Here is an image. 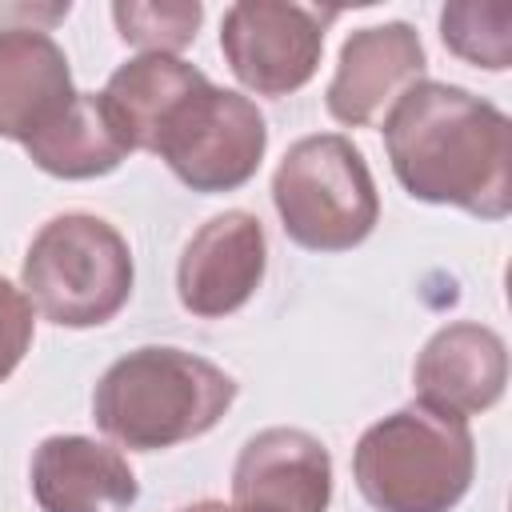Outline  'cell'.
<instances>
[{
	"label": "cell",
	"mask_w": 512,
	"mask_h": 512,
	"mask_svg": "<svg viewBox=\"0 0 512 512\" xmlns=\"http://www.w3.org/2000/svg\"><path fill=\"white\" fill-rule=\"evenodd\" d=\"M384 148L400 188L480 220L512 212V120L484 96L416 80L384 112Z\"/></svg>",
	"instance_id": "cell-1"
},
{
	"label": "cell",
	"mask_w": 512,
	"mask_h": 512,
	"mask_svg": "<svg viewBox=\"0 0 512 512\" xmlns=\"http://www.w3.org/2000/svg\"><path fill=\"white\" fill-rule=\"evenodd\" d=\"M236 400V380L184 348L144 344L100 376L92 392L96 428L128 452H160L212 432Z\"/></svg>",
	"instance_id": "cell-2"
},
{
	"label": "cell",
	"mask_w": 512,
	"mask_h": 512,
	"mask_svg": "<svg viewBox=\"0 0 512 512\" xmlns=\"http://www.w3.org/2000/svg\"><path fill=\"white\" fill-rule=\"evenodd\" d=\"M352 476L376 512H452L476 476V440L464 416L412 400L356 440Z\"/></svg>",
	"instance_id": "cell-3"
},
{
	"label": "cell",
	"mask_w": 512,
	"mask_h": 512,
	"mask_svg": "<svg viewBox=\"0 0 512 512\" xmlns=\"http://www.w3.org/2000/svg\"><path fill=\"white\" fill-rule=\"evenodd\" d=\"M132 248L92 212L52 216L28 244L20 268V292L28 304L60 328L108 324L132 296Z\"/></svg>",
	"instance_id": "cell-4"
},
{
	"label": "cell",
	"mask_w": 512,
	"mask_h": 512,
	"mask_svg": "<svg viewBox=\"0 0 512 512\" xmlns=\"http://www.w3.org/2000/svg\"><path fill=\"white\" fill-rule=\"evenodd\" d=\"M272 204L288 240L308 252H348L380 220L368 160L340 132L304 136L284 152L272 172Z\"/></svg>",
	"instance_id": "cell-5"
},
{
	"label": "cell",
	"mask_w": 512,
	"mask_h": 512,
	"mask_svg": "<svg viewBox=\"0 0 512 512\" xmlns=\"http://www.w3.org/2000/svg\"><path fill=\"white\" fill-rule=\"evenodd\" d=\"M268 148V124L256 100L216 88L212 80L196 88L160 128L156 156L192 192H236L244 188Z\"/></svg>",
	"instance_id": "cell-6"
},
{
	"label": "cell",
	"mask_w": 512,
	"mask_h": 512,
	"mask_svg": "<svg viewBox=\"0 0 512 512\" xmlns=\"http://www.w3.org/2000/svg\"><path fill=\"white\" fill-rule=\"evenodd\" d=\"M336 12L284 0H240L220 20V52L232 76L256 96L300 92L324 56V24Z\"/></svg>",
	"instance_id": "cell-7"
},
{
	"label": "cell",
	"mask_w": 512,
	"mask_h": 512,
	"mask_svg": "<svg viewBox=\"0 0 512 512\" xmlns=\"http://www.w3.org/2000/svg\"><path fill=\"white\" fill-rule=\"evenodd\" d=\"M268 268V240L264 224L244 212L228 208L200 224L180 252L176 264V296L200 320H220L240 312Z\"/></svg>",
	"instance_id": "cell-8"
},
{
	"label": "cell",
	"mask_w": 512,
	"mask_h": 512,
	"mask_svg": "<svg viewBox=\"0 0 512 512\" xmlns=\"http://www.w3.org/2000/svg\"><path fill=\"white\" fill-rule=\"evenodd\" d=\"M424 68H428V56L412 24L384 20L372 28H356L340 44L336 76L324 92V104L332 120L348 128H364L380 112H388L400 100V92L424 80Z\"/></svg>",
	"instance_id": "cell-9"
},
{
	"label": "cell",
	"mask_w": 512,
	"mask_h": 512,
	"mask_svg": "<svg viewBox=\"0 0 512 512\" xmlns=\"http://www.w3.org/2000/svg\"><path fill=\"white\" fill-rule=\"evenodd\" d=\"M332 456L304 428L256 432L232 468V504L256 512H328Z\"/></svg>",
	"instance_id": "cell-10"
},
{
	"label": "cell",
	"mask_w": 512,
	"mask_h": 512,
	"mask_svg": "<svg viewBox=\"0 0 512 512\" xmlns=\"http://www.w3.org/2000/svg\"><path fill=\"white\" fill-rule=\"evenodd\" d=\"M416 400L452 412V416H480L488 412L508 384V348L504 336L476 320L444 324L416 356L412 368Z\"/></svg>",
	"instance_id": "cell-11"
},
{
	"label": "cell",
	"mask_w": 512,
	"mask_h": 512,
	"mask_svg": "<svg viewBox=\"0 0 512 512\" xmlns=\"http://www.w3.org/2000/svg\"><path fill=\"white\" fill-rule=\"evenodd\" d=\"M140 496L120 448L92 436H48L32 452V500L40 512H128Z\"/></svg>",
	"instance_id": "cell-12"
},
{
	"label": "cell",
	"mask_w": 512,
	"mask_h": 512,
	"mask_svg": "<svg viewBox=\"0 0 512 512\" xmlns=\"http://www.w3.org/2000/svg\"><path fill=\"white\" fill-rule=\"evenodd\" d=\"M72 68L64 48L40 28L0 32V136L32 140L72 104Z\"/></svg>",
	"instance_id": "cell-13"
},
{
	"label": "cell",
	"mask_w": 512,
	"mask_h": 512,
	"mask_svg": "<svg viewBox=\"0 0 512 512\" xmlns=\"http://www.w3.org/2000/svg\"><path fill=\"white\" fill-rule=\"evenodd\" d=\"M204 84L208 76L180 56H132L108 76L100 100L132 152H156L168 116Z\"/></svg>",
	"instance_id": "cell-14"
},
{
	"label": "cell",
	"mask_w": 512,
	"mask_h": 512,
	"mask_svg": "<svg viewBox=\"0 0 512 512\" xmlns=\"http://www.w3.org/2000/svg\"><path fill=\"white\" fill-rule=\"evenodd\" d=\"M28 160L60 180H96L116 172L128 160V140L112 124L100 92H76L72 104L40 128L32 140H24Z\"/></svg>",
	"instance_id": "cell-15"
},
{
	"label": "cell",
	"mask_w": 512,
	"mask_h": 512,
	"mask_svg": "<svg viewBox=\"0 0 512 512\" xmlns=\"http://www.w3.org/2000/svg\"><path fill=\"white\" fill-rule=\"evenodd\" d=\"M440 40L464 64L504 72L512 64V8L492 0H456L440 8Z\"/></svg>",
	"instance_id": "cell-16"
},
{
	"label": "cell",
	"mask_w": 512,
	"mask_h": 512,
	"mask_svg": "<svg viewBox=\"0 0 512 512\" xmlns=\"http://www.w3.org/2000/svg\"><path fill=\"white\" fill-rule=\"evenodd\" d=\"M112 20L140 56H176L196 40L204 8L196 0H116Z\"/></svg>",
	"instance_id": "cell-17"
},
{
	"label": "cell",
	"mask_w": 512,
	"mask_h": 512,
	"mask_svg": "<svg viewBox=\"0 0 512 512\" xmlns=\"http://www.w3.org/2000/svg\"><path fill=\"white\" fill-rule=\"evenodd\" d=\"M32 332H36V308L12 280L0 276V384L16 372V364L32 348Z\"/></svg>",
	"instance_id": "cell-18"
},
{
	"label": "cell",
	"mask_w": 512,
	"mask_h": 512,
	"mask_svg": "<svg viewBox=\"0 0 512 512\" xmlns=\"http://www.w3.org/2000/svg\"><path fill=\"white\" fill-rule=\"evenodd\" d=\"M72 12V4H28V0H4L0 4V32H16V28H40L52 32L64 16Z\"/></svg>",
	"instance_id": "cell-19"
},
{
	"label": "cell",
	"mask_w": 512,
	"mask_h": 512,
	"mask_svg": "<svg viewBox=\"0 0 512 512\" xmlns=\"http://www.w3.org/2000/svg\"><path fill=\"white\" fill-rule=\"evenodd\" d=\"M180 512H256V508H240V504H224V500H200V504H188Z\"/></svg>",
	"instance_id": "cell-20"
}]
</instances>
